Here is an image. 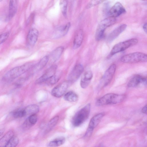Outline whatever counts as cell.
Here are the masks:
<instances>
[{
    "mask_svg": "<svg viewBox=\"0 0 147 147\" xmlns=\"http://www.w3.org/2000/svg\"><path fill=\"white\" fill-rule=\"evenodd\" d=\"M4 130L0 129V137L3 134L4 132Z\"/></svg>",
    "mask_w": 147,
    "mask_h": 147,
    "instance_id": "cell-36",
    "label": "cell"
},
{
    "mask_svg": "<svg viewBox=\"0 0 147 147\" xmlns=\"http://www.w3.org/2000/svg\"><path fill=\"white\" fill-rule=\"evenodd\" d=\"M143 0V1H144V0Z\"/></svg>",
    "mask_w": 147,
    "mask_h": 147,
    "instance_id": "cell-38",
    "label": "cell"
},
{
    "mask_svg": "<svg viewBox=\"0 0 147 147\" xmlns=\"http://www.w3.org/2000/svg\"><path fill=\"white\" fill-rule=\"evenodd\" d=\"M93 77V74L90 70L86 71L82 75L80 81L81 88H85L89 84Z\"/></svg>",
    "mask_w": 147,
    "mask_h": 147,
    "instance_id": "cell-16",
    "label": "cell"
},
{
    "mask_svg": "<svg viewBox=\"0 0 147 147\" xmlns=\"http://www.w3.org/2000/svg\"><path fill=\"white\" fill-rule=\"evenodd\" d=\"M90 108V104L88 103L76 113L72 119L74 126H79L86 121L89 116Z\"/></svg>",
    "mask_w": 147,
    "mask_h": 147,
    "instance_id": "cell-3",
    "label": "cell"
},
{
    "mask_svg": "<svg viewBox=\"0 0 147 147\" xmlns=\"http://www.w3.org/2000/svg\"><path fill=\"white\" fill-rule=\"evenodd\" d=\"M125 9L121 3H116L110 9L108 13L110 17L116 18L125 12Z\"/></svg>",
    "mask_w": 147,
    "mask_h": 147,
    "instance_id": "cell-13",
    "label": "cell"
},
{
    "mask_svg": "<svg viewBox=\"0 0 147 147\" xmlns=\"http://www.w3.org/2000/svg\"><path fill=\"white\" fill-rule=\"evenodd\" d=\"M59 119V117L57 116L51 119L47 125L45 132L47 133L50 131L57 124Z\"/></svg>",
    "mask_w": 147,
    "mask_h": 147,
    "instance_id": "cell-26",
    "label": "cell"
},
{
    "mask_svg": "<svg viewBox=\"0 0 147 147\" xmlns=\"http://www.w3.org/2000/svg\"><path fill=\"white\" fill-rule=\"evenodd\" d=\"M2 0H0V1H1Z\"/></svg>",
    "mask_w": 147,
    "mask_h": 147,
    "instance_id": "cell-37",
    "label": "cell"
},
{
    "mask_svg": "<svg viewBox=\"0 0 147 147\" xmlns=\"http://www.w3.org/2000/svg\"><path fill=\"white\" fill-rule=\"evenodd\" d=\"M13 115L16 118H21L26 116L24 109H18L14 111L13 113Z\"/></svg>",
    "mask_w": 147,
    "mask_h": 147,
    "instance_id": "cell-30",
    "label": "cell"
},
{
    "mask_svg": "<svg viewBox=\"0 0 147 147\" xmlns=\"http://www.w3.org/2000/svg\"><path fill=\"white\" fill-rule=\"evenodd\" d=\"M48 56L46 55L42 58L36 64H35L31 69L32 73H35L41 70L49 62Z\"/></svg>",
    "mask_w": 147,
    "mask_h": 147,
    "instance_id": "cell-18",
    "label": "cell"
},
{
    "mask_svg": "<svg viewBox=\"0 0 147 147\" xmlns=\"http://www.w3.org/2000/svg\"><path fill=\"white\" fill-rule=\"evenodd\" d=\"M64 50L62 46L57 47L53 50L48 56L49 60L51 63H54L57 61L60 57Z\"/></svg>",
    "mask_w": 147,
    "mask_h": 147,
    "instance_id": "cell-17",
    "label": "cell"
},
{
    "mask_svg": "<svg viewBox=\"0 0 147 147\" xmlns=\"http://www.w3.org/2000/svg\"><path fill=\"white\" fill-rule=\"evenodd\" d=\"M147 105H145L142 109V112L143 113L146 114Z\"/></svg>",
    "mask_w": 147,
    "mask_h": 147,
    "instance_id": "cell-34",
    "label": "cell"
},
{
    "mask_svg": "<svg viewBox=\"0 0 147 147\" xmlns=\"http://www.w3.org/2000/svg\"><path fill=\"white\" fill-rule=\"evenodd\" d=\"M116 68L115 64L111 65L106 70L101 79L100 84L105 87L108 84L111 80L115 73Z\"/></svg>",
    "mask_w": 147,
    "mask_h": 147,
    "instance_id": "cell-7",
    "label": "cell"
},
{
    "mask_svg": "<svg viewBox=\"0 0 147 147\" xmlns=\"http://www.w3.org/2000/svg\"><path fill=\"white\" fill-rule=\"evenodd\" d=\"M17 0H9V18H12L16 14L17 10Z\"/></svg>",
    "mask_w": 147,
    "mask_h": 147,
    "instance_id": "cell-21",
    "label": "cell"
},
{
    "mask_svg": "<svg viewBox=\"0 0 147 147\" xmlns=\"http://www.w3.org/2000/svg\"><path fill=\"white\" fill-rule=\"evenodd\" d=\"M39 35L38 31L36 28H32L29 31L27 36L26 43L29 47H32L36 42Z\"/></svg>",
    "mask_w": 147,
    "mask_h": 147,
    "instance_id": "cell-12",
    "label": "cell"
},
{
    "mask_svg": "<svg viewBox=\"0 0 147 147\" xmlns=\"http://www.w3.org/2000/svg\"><path fill=\"white\" fill-rule=\"evenodd\" d=\"M57 68V66L56 65L51 66L42 76L37 79L35 83L38 84L46 82L56 73Z\"/></svg>",
    "mask_w": 147,
    "mask_h": 147,
    "instance_id": "cell-10",
    "label": "cell"
},
{
    "mask_svg": "<svg viewBox=\"0 0 147 147\" xmlns=\"http://www.w3.org/2000/svg\"><path fill=\"white\" fill-rule=\"evenodd\" d=\"M37 121V117L36 114H33L29 116L24 122V126L28 127L35 124Z\"/></svg>",
    "mask_w": 147,
    "mask_h": 147,
    "instance_id": "cell-24",
    "label": "cell"
},
{
    "mask_svg": "<svg viewBox=\"0 0 147 147\" xmlns=\"http://www.w3.org/2000/svg\"><path fill=\"white\" fill-rule=\"evenodd\" d=\"M61 7L62 13L63 15L66 17L67 16V2L66 0H63L61 3Z\"/></svg>",
    "mask_w": 147,
    "mask_h": 147,
    "instance_id": "cell-32",
    "label": "cell"
},
{
    "mask_svg": "<svg viewBox=\"0 0 147 147\" xmlns=\"http://www.w3.org/2000/svg\"><path fill=\"white\" fill-rule=\"evenodd\" d=\"M24 111L25 115H29L36 114L39 110L38 106L37 105L32 104L27 106L24 109Z\"/></svg>",
    "mask_w": 147,
    "mask_h": 147,
    "instance_id": "cell-22",
    "label": "cell"
},
{
    "mask_svg": "<svg viewBox=\"0 0 147 147\" xmlns=\"http://www.w3.org/2000/svg\"><path fill=\"white\" fill-rule=\"evenodd\" d=\"M64 99L70 102H75L77 101L78 99V96L75 92L69 91L66 93L64 96Z\"/></svg>",
    "mask_w": 147,
    "mask_h": 147,
    "instance_id": "cell-25",
    "label": "cell"
},
{
    "mask_svg": "<svg viewBox=\"0 0 147 147\" xmlns=\"http://www.w3.org/2000/svg\"><path fill=\"white\" fill-rule=\"evenodd\" d=\"M83 33L82 29H80L76 32L73 42V48L76 49L79 48L81 45L83 39Z\"/></svg>",
    "mask_w": 147,
    "mask_h": 147,
    "instance_id": "cell-20",
    "label": "cell"
},
{
    "mask_svg": "<svg viewBox=\"0 0 147 147\" xmlns=\"http://www.w3.org/2000/svg\"><path fill=\"white\" fill-rule=\"evenodd\" d=\"M19 140L18 137L13 136L9 140L5 147H14L16 146L18 144Z\"/></svg>",
    "mask_w": 147,
    "mask_h": 147,
    "instance_id": "cell-28",
    "label": "cell"
},
{
    "mask_svg": "<svg viewBox=\"0 0 147 147\" xmlns=\"http://www.w3.org/2000/svg\"><path fill=\"white\" fill-rule=\"evenodd\" d=\"M56 73L46 82L47 84L53 85L56 83L61 78V74L59 73Z\"/></svg>",
    "mask_w": 147,
    "mask_h": 147,
    "instance_id": "cell-29",
    "label": "cell"
},
{
    "mask_svg": "<svg viewBox=\"0 0 147 147\" xmlns=\"http://www.w3.org/2000/svg\"><path fill=\"white\" fill-rule=\"evenodd\" d=\"M103 113H100L94 116L91 119L86 132L92 133L94 129L98 124L105 115Z\"/></svg>",
    "mask_w": 147,
    "mask_h": 147,
    "instance_id": "cell-14",
    "label": "cell"
},
{
    "mask_svg": "<svg viewBox=\"0 0 147 147\" xmlns=\"http://www.w3.org/2000/svg\"><path fill=\"white\" fill-rule=\"evenodd\" d=\"M106 0H91L87 5L86 8L89 9L98 5Z\"/></svg>",
    "mask_w": 147,
    "mask_h": 147,
    "instance_id": "cell-31",
    "label": "cell"
},
{
    "mask_svg": "<svg viewBox=\"0 0 147 147\" xmlns=\"http://www.w3.org/2000/svg\"><path fill=\"white\" fill-rule=\"evenodd\" d=\"M70 26V23L68 22L65 25L57 28L53 33V38L57 39L65 35L68 32Z\"/></svg>",
    "mask_w": 147,
    "mask_h": 147,
    "instance_id": "cell-15",
    "label": "cell"
},
{
    "mask_svg": "<svg viewBox=\"0 0 147 147\" xmlns=\"http://www.w3.org/2000/svg\"><path fill=\"white\" fill-rule=\"evenodd\" d=\"M127 26L126 25L123 24L115 28L108 36L107 41L111 42L113 41L126 29Z\"/></svg>",
    "mask_w": 147,
    "mask_h": 147,
    "instance_id": "cell-19",
    "label": "cell"
},
{
    "mask_svg": "<svg viewBox=\"0 0 147 147\" xmlns=\"http://www.w3.org/2000/svg\"><path fill=\"white\" fill-rule=\"evenodd\" d=\"M69 83V82H64L55 87L51 91L52 95L57 98L62 96L67 90Z\"/></svg>",
    "mask_w": 147,
    "mask_h": 147,
    "instance_id": "cell-11",
    "label": "cell"
},
{
    "mask_svg": "<svg viewBox=\"0 0 147 147\" xmlns=\"http://www.w3.org/2000/svg\"><path fill=\"white\" fill-rule=\"evenodd\" d=\"M120 60L121 62L126 63L146 62L147 55L141 52H134L123 55L121 58Z\"/></svg>",
    "mask_w": 147,
    "mask_h": 147,
    "instance_id": "cell-4",
    "label": "cell"
},
{
    "mask_svg": "<svg viewBox=\"0 0 147 147\" xmlns=\"http://www.w3.org/2000/svg\"><path fill=\"white\" fill-rule=\"evenodd\" d=\"M65 141V139L64 138H59L50 142L48 144V146L50 147L59 146L63 144Z\"/></svg>",
    "mask_w": 147,
    "mask_h": 147,
    "instance_id": "cell-27",
    "label": "cell"
},
{
    "mask_svg": "<svg viewBox=\"0 0 147 147\" xmlns=\"http://www.w3.org/2000/svg\"><path fill=\"white\" fill-rule=\"evenodd\" d=\"M143 29L144 32L147 33V23H146L144 24L143 26Z\"/></svg>",
    "mask_w": 147,
    "mask_h": 147,
    "instance_id": "cell-35",
    "label": "cell"
},
{
    "mask_svg": "<svg viewBox=\"0 0 147 147\" xmlns=\"http://www.w3.org/2000/svg\"><path fill=\"white\" fill-rule=\"evenodd\" d=\"M9 33L6 32L0 35V45L5 42L8 38Z\"/></svg>",
    "mask_w": 147,
    "mask_h": 147,
    "instance_id": "cell-33",
    "label": "cell"
},
{
    "mask_svg": "<svg viewBox=\"0 0 147 147\" xmlns=\"http://www.w3.org/2000/svg\"><path fill=\"white\" fill-rule=\"evenodd\" d=\"M116 22L115 18L109 17L102 20L99 24L95 35L96 40L99 41L102 37L105 29Z\"/></svg>",
    "mask_w": 147,
    "mask_h": 147,
    "instance_id": "cell-5",
    "label": "cell"
},
{
    "mask_svg": "<svg viewBox=\"0 0 147 147\" xmlns=\"http://www.w3.org/2000/svg\"><path fill=\"white\" fill-rule=\"evenodd\" d=\"M138 42V40L137 39L132 38L119 42L113 47L110 54V56L123 51L129 47L136 45Z\"/></svg>",
    "mask_w": 147,
    "mask_h": 147,
    "instance_id": "cell-6",
    "label": "cell"
},
{
    "mask_svg": "<svg viewBox=\"0 0 147 147\" xmlns=\"http://www.w3.org/2000/svg\"><path fill=\"white\" fill-rule=\"evenodd\" d=\"M125 97V95L123 94L109 93L105 94L97 100L96 105L97 106H100L116 104L122 102Z\"/></svg>",
    "mask_w": 147,
    "mask_h": 147,
    "instance_id": "cell-2",
    "label": "cell"
},
{
    "mask_svg": "<svg viewBox=\"0 0 147 147\" xmlns=\"http://www.w3.org/2000/svg\"><path fill=\"white\" fill-rule=\"evenodd\" d=\"M13 135V132L12 131H9L7 132L0 139V147H5L10 139Z\"/></svg>",
    "mask_w": 147,
    "mask_h": 147,
    "instance_id": "cell-23",
    "label": "cell"
},
{
    "mask_svg": "<svg viewBox=\"0 0 147 147\" xmlns=\"http://www.w3.org/2000/svg\"><path fill=\"white\" fill-rule=\"evenodd\" d=\"M84 67L80 64L76 65L69 73L68 79L69 83L76 81L79 78L84 71Z\"/></svg>",
    "mask_w": 147,
    "mask_h": 147,
    "instance_id": "cell-8",
    "label": "cell"
},
{
    "mask_svg": "<svg viewBox=\"0 0 147 147\" xmlns=\"http://www.w3.org/2000/svg\"><path fill=\"white\" fill-rule=\"evenodd\" d=\"M34 64V62H30L13 68L5 74L3 79L6 81L13 80L30 69Z\"/></svg>",
    "mask_w": 147,
    "mask_h": 147,
    "instance_id": "cell-1",
    "label": "cell"
},
{
    "mask_svg": "<svg viewBox=\"0 0 147 147\" xmlns=\"http://www.w3.org/2000/svg\"><path fill=\"white\" fill-rule=\"evenodd\" d=\"M146 78L137 75L131 78L128 82L127 86L129 88L146 86Z\"/></svg>",
    "mask_w": 147,
    "mask_h": 147,
    "instance_id": "cell-9",
    "label": "cell"
}]
</instances>
